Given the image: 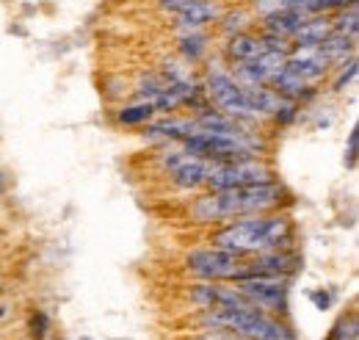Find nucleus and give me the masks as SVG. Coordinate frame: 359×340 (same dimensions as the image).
I'll return each instance as SVG.
<instances>
[{
    "label": "nucleus",
    "mask_w": 359,
    "mask_h": 340,
    "mask_svg": "<svg viewBox=\"0 0 359 340\" xmlns=\"http://www.w3.org/2000/svg\"><path fill=\"white\" fill-rule=\"evenodd\" d=\"M296 202L293 191L282 183H263V185H246V188H226V191H199L188 202L185 216L196 227H216L229 218L241 216H260V213L290 211Z\"/></svg>",
    "instance_id": "nucleus-1"
},
{
    "label": "nucleus",
    "mask_w": 359,
    "mask_h": 340,
    "mask_svg": "<svg viewBox=\"0 0 359 340\" xmlns=\"http://www.w3.org/2000/svg\"><path fill=\"white\" fill-rule=\"evenodd\" d=\"M208 244L226 249L232 255L249 257L269 249H290L299 247V227L290 211L260 213V216H241L224 224L210 227Z\"/></svg>",
    "instance_id": "nucleus-2"
},
{
    "label": "nucleus",
    "mask_w": 359,
    "mask_h": 340,
    "mask_svg": "<svg viewBox=\"0 0 359 340\" xmlns=\"http://www.w3.org/2000/svg\"><path fill=\"white\" fill-rule=\"evenodd\" d=\"M191 324L208 332H235L246 340H299V332L287 315H271L257 307L196 310Z\"/></svg>",
    "instance_id": "nucleus-3"
},
{
    "label": "nucleus",
    "mask_w": 359,
    "mask_h": 340,
    "mask_svg": "<svg viewBox=\"0 0 359 340\" xmlns=\"http://www.w3.org/2000/svg\"><path fill=\"white\" fill-rule=\"evenodd\" d=\"M182 271L202 282H235L246 274V257L232 255L219 247H196L182 257Z\"/></svg>",
    "instance_id": "nucleus-4"
},
{
    "label": "nucleus",
    "mask_w": 359,
    "mask_h": 340,
    "mask_svg": "<svg viewBox=\"0 0 359 340\" xmlns=\"http://www.w3.org/2000/svg\"><path fill=\"white\" fill-rule=\"evenodd\" d=\"M279 180L269 158H246V161H226L213 164L205 191H226V188H246V185H263Z\"/></svg>",
    "instance_id": "nucleus-5"
},
{
    "label": "nucleus",
    "mask_w": 359,
    "mask_h": 340,
    "mask_svg": "<svg viewBox=\"0 0 359 340\" xmlns=\"http://www.w3.org/2000/svg\"><path fill=\"white\" fill-rule=\"evenodd\" d=\"M290 282L285 277H266V274H246L232 285L246 296V301L271 315L290 318Z\"/></svg>",
    "instance_id": "nucleus-6"
},
{
    "label": "nucleus",
    "mask_w": 359,
    "mask_h": 340,
    "mask_svg": "<svg viewBox=\"0 0 359 340\" xmlns=\"http://www.w3.org/2000/svg\"><path fill=\"white\" fill-rule=\"evenodd\" d=\"M185 301L194 310H210V307H252L246 296L232 285V282H202V280H191V285H185L182 291Z\"/></svg>",
    "instance_id": "nucleus-7"
},
{
    "label": "nucleus",
    "mask_w": 359,
    "mask_h": 340,
    "mask_svg": "<svg viewBox=\"0 0 359 340\" xmlns=\"http://www.w3.org/2000/svg\"><path fill=\"white\" fill-rule=\"evenodd\" d=\"M304 268V255L299 247L290 249H269L246 257V274H266V277H285L293 280ZM243 274V277H246Z\"/></svg>",
    "instance_id": "nucleus-8"
},
{
    "label": "nucleus",
    "mask_w": 359,
    "mask_h": 340,
    "mask_svg": "<svg viewBox=\"0 0 359 340\" xmlns=\"http://www.w3.org/2000/svg\"><path fill=\"white\" fill-rule=\"evenodd\" d=\"M199 130L202 128L191 114H169V117H155L149 125H144L141 136L158 147V144H180Z\"/></svg>",
    "instance_id": "nucleus-9"
},
{
    "label": "nucleus",
    "mask_w": 359,
    "mask_h": 340,
    "mask_svg": "<svg viewBox=\"0 0 359 340\" xmlns=\"http://www.w3.org/2000/svg\"><path fill=\"white\" fill-rule=\"evenodd\" d=\"M210 171H213V161H205V158L185 152L163 177H169V183L182 194H199V191H205Z\"/></svg>",
    "instance_id": "nucleus-10"
},
{
    "label": "nucleus",
    "mask_w": 359,
    "mask_h": 340,
    "mask_svg": "<svg viewBox=\"0 0 359 340\" xmlns=\"http://www.w3.org/2000/svg\"><path fill=\"white\" fill-rule=\"evenodd\" d=\"M282 67H285V55L266 50L257 58H249L243 64H232L229 72L241 86H271V81L282 72Z\"/></svg>",
    "instance_id": "nucleus-11"
},
{
    "label": "nucleus",
    "mask_w": 359,
    "mask_h": 340,
    "mask_svg": "<svg viewBox=\"0 0 359 340\" xmlns=\"http://www.w3.org/2000/svg\"><path fill=\"white\" fill-rule=\"evenodd\" d=\"M285 70L290 75H296L299 81L310 86H320L329 78V70L332 64L315 50V47H293L287 55H285Z\"/></svg>",
    "instance_id": "nucleus-12"
},
{
    "label": "nucleus",
    "mask_w": 359,
    "mask_h": 340,
    "mask_svg": "<svg viewBox=\"0 0 359 340\" xmlns=\"http://www.w3.org/2000/svg\"><path fill=\"white\" fill-rule=\"evenodd\" d=\"M224 11L222 0H188L177 14H172L175 31H210Z\"/></svg>",
    "instance_id": "nucleus-13"
},
{
    "label": "nucleus",
    "mask_w": 359,
    "mask_h": 340,
    "mask_svg": "<svg viewBox=\"0 0 359 340\" xmlns=\"http://www.w3.org/2000/svg\"><path fill=\"white\" fill-rule=\"evenodd\" d=\"M175 55L191 67H202L213 55V34L210 31H175Z\"/></svg>",
    "instance_id": "nucleus-14"
},
{
    "label": "nucleus",
    "mask_w": 359,
    "mask_h": 340,
    "mask_svg": "<svg viewBox=\"0 0 359 340\" xmlns=\"http://www.w3.org/2000/svg\"><path fill=\"white\" fill-rule=\"evenodd\" d=\"M260 53H266L263 39L257 31H246V34H235V37H226L224 42L219 44V58L224 61L226 67L232 64H243L249 58H257Z\"/></svg>",
    "instance_id": "nucleus-15"
},
{
    "label": "nucleus",
    "mask_w": 359,
    "mask_h": 340,
    "mask_svg": "<svg viewBox=\"0 0 359 340\" xmlns=\"http://www.w3.org/2000/svg\"><path fill=\"white\" fill-rule=\"evenodd\" d=\"M304 20H307L304 14H299V11L287 8V6H282V8H276V11H271V14H266V17L257 20V31H260V34H269V37H276V39L290 42V39L296 37V31L302 28Z\"/></svg>",
    "instance_id": "nucleus-16"
},
{
    "label": "nucleus",
    "mask_w": 359,
    "mask_h": 340,
    "mask_svg": "<svg viewBox=\"0 0 359 340\" xmlns=\"http://www.w3.org/2000/svg\"><path fill=\"white\" fill-rule=\"evenodd\" d=\"M219 31V37H235V34H246V31H257V17L252 11L249 3H235V6H224L219 22L213 25Z\"/></svg>",
    "instance_id": "nucleus-17"
},
{
    "label": "nucleus",
    "mask_w": 359,
    "mask_h": 340,
    "mask_svg": "<svg viewBox=\"0 0 359 340\" xmlns=\"http://www.w3.org/2000/svg\"><path fill=\"white\" fill-rule=\"evenodd\" d=\"M332 17L329 14H313L302 22V28L296 31V37L290 39L293 47H318L329 34H332Z\"/></svg>",
    "instance_id": "nucleus-18"
},
{
    "label": "nucleus",
    "mask_w": 359,
    "mask_h": 340,
    "mask_svg": "<svg viewBox=\"0 0 359 340\" xmlns=\"http://www.w3.org/2000/svg\"><path fill=\"white\" fill-rule=\"evenodd\" d=\"M332 67L334 64H340V61H346V58H351V55H357V39H351V37H343V34H337V31H332L323 42L315 47Z\"/></svg>",
    "instance_id": "nucleus-19"
},
{
    "label": "nucleus",
    "mask_w": 359,
    "mask_h": 340,
    "mask_svg": "<svg viewBox=\"0 0 359 340\" xmlns=\"http://www.w3.org/2000/svg\"><path fill=\"white\" fill-rule=\"evenodd\" d=\"M155 117H158V114H155L152 103H147V100L122 103V105L116 108V122H119L122 128H144V125H149Z\"/></svg>",
    "instance_id": "nucleus-20"
},
{
    "label": "nucleus",
    "mask_w": 359,
    "mask_h": 340,
    "mask_svg": "<svg viewBox=\"0 0 359 340\" xmlns=\"http://www.w3.org/2000/svg\"><path fill=\"white\" fill-rule=\"evenodd\" d=\"M357 75H359L357 55H351V58L334 64V67L329 70V78H326V81H329V91H332V94H343V91H348L351 86L357 84Z\"/></svg>",
    "instance_id": "nucleus-21"
},
{
    "label": "nucleus",
    "mask_w": 359,
    "mask_h": 340,
    "mask_svg": "<svg viewBox=\"0 0 359 340\" xmlns=\"http://www.w3.org/2000/svg\"><path fill=\"white\" fill-rule=\"evenodd\" d=\"M329 17H332V28H334L337 34L351 37V39L359 37V3L346 6V8H340V11L329 14Z\"/></svg>",
    "instance_id": "nucleus-22"
},
{
    "label": "nucleus",
    "mask_w": 359,
    "mask_h": 340,
    "mask_svg": "<svg viewBox=\"0 0 359 340\" xmlns=\"http://www.w3.org/2000/svg\"><path fill=\"white\" fill-rule=\"evenodd\" d=\"M326 340H359V315L357 310H346L337 315V321L332 324Z\"/></svg>",
    "instance_id": "nucleus-23"
},
{
    "label": "nucleus",
    "mask_w": 359,
    "mask_h": 340,
    "mask_svg": "<svg viewBox=\"0 0 359 340\" xmlns=\"http://www.w3.org/2000/svg\"><path fill=\"white\" fill-rule=\"evenodd\" d=\"M302 105L299 103H293V100H287V97H282L279 100V105H276V111L271 114L269 125L271 128H279V130H287L293 128L296 122H299V117H302Z\"/></svg>",
    "instance_id": "nucleus-24"
},
{
    "label": "nucleus",
    "mask_w": 359,
    "mask_h": 340,
    "mask_svg": "<svg viewBox=\"0 0 359 340\" xmlns=\"http://www.w3.org/2000/svg\"><path fill=\"white\" fill-rule=\"evenodd\" d=\"M50 329H53V321L47 315V310L42 307H34L25 318V332H28V340H47L50 338Z\"/></svg>",
    "instance_id": "nucleus-25"
},
{
    "label": "nucleus",
    "mask_w": 359,
    "mask_h": 340,
    "mask_svg": "<svg viewBox=\"0 0 359 340\" xmlns=\"http://www.w3.org/2000/svg\"><path fill=\"white\" fill-rule=\"evenodd\" d=\"M307 299L313 301L315 310H320V313H326V310H332L334 307V301H337V291L334 288H313Z\"/></svg>",
    "instance_id": "nucleus-26"
},
{
    "label": "nucleus",
    "mask_w": 359,
    "mask_h": 340,
    "mask_svg": "<svg viewBox=\"0 0 359 340\" xmlns=\"http://www.w3.org/2000/svg\"><path fill=\"white\" fill-rule=\"evenodd\" d=\"M357 161H359V130L351 128V133H348V144H346V155H343V164H346V169H357Z\"/></svg>",
    "instance_id": "nucleus-27"
},
{
    "label": "nucleus",
    "mask_w": 359,
    "mask_h": 340,
    "mask_svg": "<svg viewBox=\"0 0 359 340\" xmlns=\"http://www.w3.org/2000/svg\"><path fill=\"white\" fill-rule=\"evenodd\" d=\"M188 340H246L241 338V335H235V332H208V329H199L194 338Z\"/></svg>",
    "instance_id": "nucleus-28"
},
{
    "label": "nucleus",
    "mask_w": 359,
    "mask_h": 340,
    "mask_svg": "<svg viewBox=\"0 0 359 340\" xmlns=\"http://www.w3.org/2000/svg\"><path fill=\"white\" fill-rule=\"evenodd\" d=\"M185 3H188V0H158V8H161V11H166V14L172 17V14H177Z\"/></svg>",
    "instance_id": "nucleus-29"
},
{
    "label": "nucleus",
    "mask_w": 359,
    "mask_h": 340,
    "mask_svg": "<svg viewBox=\"0 0 359 340\" xmlns=\"http://www.w3.org/2000/svg\"><path fill=\"white\" fill-rule=\"evenodd\" d=\"M11 313H14V304H11V301H0V324H3V321H8V318H11Z\"/></svg>",
    "instance_id": "nucleus-30"
},
{
    "label": "nucleus",
    "mask_w": 359,
    "mask_h": 340,
    "mask_svg": "<svg viewBox=\"0 0 359 340\" xmlns=\"http://www.w3.org/2000/svg\"><path fill=\"white\" fill-rule=\"evenodd\" d=\"M8 185H11V177H8L6 171H0V194H6V191H8Z\"/></svg>",
    "instance_id": "nucleus-31"
},
{
    "label": "nucleus",
    "mask_w": 359,
    "mask_h": 340,
    "mask_svg": "<svg viewBox=\"0 0 359 340\" xmlns=\"http://www.w3.org/2000/svg\"><path fill=\"white\" fill-rule=\"evenodd\" d=\"M235 3H252V0H235Z\"/></svg>",
    "instance_id": "nucleus-32"
},
{
    "label": "nucleus",
    "mask_w": 359,
    "mask_h": 340,
    "mask_svg": "<svg viewBox=\"0 0 359 340\" xmlns=\"http://www.w3.org/2000/svg\"><path fill=\"white\" fill-rule=\"evenodd\" d=\"M0 294H3V280H0Z\"/></svg>",
    "instance_id": "nucleus-33"
}]
</instances>
